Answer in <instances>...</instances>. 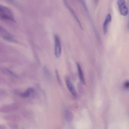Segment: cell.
Here are the masks:
<instances>
[{"mask_svg":"<svg viewBox=\"0 0 129 129\" xmlns=\"http://www.w3.org/2000/svg\"><path fill=\"white\" fill-rule=\"evenodd\" d=\"M0 17L4 20L15 22L13 13L9 8L1 5L0 6Z\"/></svg>","mask_w":129,"mask_h":129,"instance_id":"cell-1","label":"cell"},{"mask_svg":"<svg viewBox=\"0 0 129 129\" xmlns=\"http://www.w3.org/2000/svg\"><path fill=\"white\" fill-rule=\"evenodd\" d=\"M117 4L118 7L119 13L123 16H126L129 13L128 8L127 7L125 0H118Z\"/></svg>","mask_w":129,"mask_h":129,"instance_id":"cell-2","label":"cell"},{"mask_svg":"<svg viewBox=\"0 0 129 129\" xmlns=\"http://www.w3.org/2000/svg\"><path fill=\"white\" fill-rule=\"evenodd\" d=\"M62 53V45L60 37L55 35V55L56 58H59Z\"/></svg>","mask_w":129,"mask_h":129,"instance_id":"cell-3","label":"cell"},{"mask_svg":"<svg viewBox=\"0 0 129 129\" xmlns=\"http://www.w3.org/2000/svg\"><path fill=\"white\" fill-rule=\"evenodd\" d=\"M0 34L1 37L5 40L11 42H16V40L14 36L2 26L0 27Z\"/></svg>","mask_w":129,"mask_h":129,"instance_id":"cell-4","label":"cell"},{"mask_svg":"<svg viewBox=\"0 0 129 129\" xmlns=\"http://www.w3.org/2000/svg\"><path fill=\"white\" fill-rule=\"evenodd\" d=\"M63 1L64 2V3L65 4L66 7L67 8V9H68V10L70 11V12L72 14V15L73 16V17L75 19V20L76 21V22L78 23V24L79 25V26H80V27L81 28V29H83V27H82V24H81V22H80V21L79 20V19L77 15L76 14V12L74 11V10H73V8H72L69 5V4H68V3L67 2V0H63Z\"/></svg>","mask_w":129,"mask_h":129,"instance_id":"cell-5","label":"cell"},{"mask_svg":"<svg viewBox=\"0 0 129 129\" xmlns=\"http://www.w3.org/2000/svg\"><path fill=\"white\" fill-rule=\"evenodd\" d=\"M66 83L67 86V88L68 90H69L70 92L72 94V95L74 97L77 98V91H76L75 87L74 86L73 83L72 82L71 80H70L69 78L67 77L66 78Z\"/></svg>","mask_w":129,"mask_h":129,"instance_id":"cell-6","label":"cell"},{"mask_svg":"<svg viewBox=\"0 0 129 129\" xmlns=\"http://www.w3.org/2000/svg\"><path fill=\"white\" fill-rule=\"evenodd\" d=\"M112 21V16L110 14H108L105 19L103 24V30L105 34H106L108 31V28L109 23Z\"/></svg>","mask_w":129,"mask_h":129,"instance_id":"cell-7","label":"cell"},{"mask_svg":"<svg viewBox=\"0 0 129 129\" xmlns=\"http://www.w3.org/2000/svg\"><path fill=\"white\" fill-rule=\"evenodd\" d=\"M77 67L79 79L81 82V83L84 84H85V80L84 75V73H83V70L82 69V68H81V66L78 63H77Z\"/></svg>","mask_w":129,"mask_h":129,"instance_id":"cell-8","label":"cell"},{"mask_svg":"<svg viewBox=\"0 0 129 129\" xmlns=\"http://www.w3.org/2000/svg\"><path fill=\"white\" fill-rule=\"evenodd\" d=\"M34 89L32 88H28L25 92H24L21 94V96L23 97L27 98L29 97L30 95L34 92Z\"/></svg>","mask_w":129,"mask_h":129,"instance_id":"cell-9","label":"cell"},{"mask_svg":"<svg viewBox=\"0 0 129 129\" xmlns=\"http://www.w3.org/2000/svg\"><path fill=\"white\" fill-rule=\"evenodd\" d=\"M73 118V114L69 111H67L65 112V119L68 122L70 121Z\"/></svg>","mask_w":129,"mask_h":129,"instance_id":"cell-10","label":"cell"},{"mask_svg":"<svg viewBox=\"0 0 129 129\" xmlns=\"http://www.w3.org/2000/svg\"><path fill=\"white\" fill-rule=\"evenodd\" d=\"M79 1L81 3V4L82 5V6L83 7L85 11H86V12L88 13V9H87V6H86V2H85V0H79Z\"/></svg>","mask_w":129,"mask_h":129,"instance_id":"cell-11","label":"cell"},{"mask_svg":"<svg viewBox=\"0 0 129 129\" xmlns=\"http://www.w3.org/2000/svg\"><path fill=\"white\" fill-rule=\"evenodd\" d=\"M124 86L126 88H129V81H127L126 83L124 84Z\"/></svg>","mask_w":129,"mask_h":129,"instance_id":"cell-12","label":"cell"},{"mask_svg":"<svg viewBox=\"0 0 129 129\" xmlns=\"http://www.w3.org/2000/svg\"><path fill=\"white\" fill-rule=\"evenodd\" d=\"M6 1L9 2H11L13 4H17V3L15 2V1L14 0H6Z\"/></svg>","mask_w":129,"mask_h":129,"instance_id":"cell-13","label":"cell"},{"mask_svg":"<svg viewBox=\"0 0 129 129\" xmlns=\"http://www.w3.org/2000/svg\"><path fill=\"white\" fill-rule=\"evenodd\" d=\"M92 1L95 5H97L99 2V0H92Z\"/></svg>","mask_w":129,"mask_h":129,"instance_id":"cell-14","label":"cell"},{"mask_svg":"<svg viewBox=\"0 0 129 129\" xmlns=\"http://www.w3.org/2000/svg\"><path fill=\"white\" fill-rule=\"evenodd\" d=\"M128 29L129 30V22H128Z\"/></svg>","mask_w":129,"mask_h":129,"instance_id":"cell-15","label":"cell"}]
</instances>
